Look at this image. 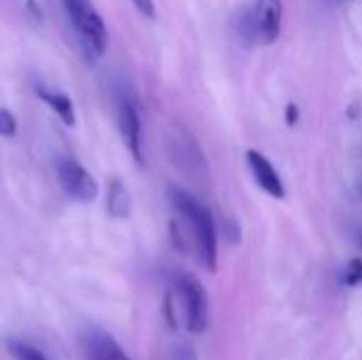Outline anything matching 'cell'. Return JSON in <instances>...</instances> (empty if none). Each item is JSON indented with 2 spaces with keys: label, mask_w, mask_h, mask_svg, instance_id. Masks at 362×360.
Segmentation results:
<instances>
[{
  "label": "cell",
  "mask_w": 362,
  "mask_h": 360,
  "mask_svg": "<svg viewBox=\"0 0 362 360\" xmlns=\"http://www.w3.org/2000/svg\"><path fill=\"white\" fill-rule=\"evenodd\" d=\"M337 4H344V2H352V0H335Z\"/></svg>",
  "instance_id": "18"
},
{
  "label": "cell",
  "mask_w": 362,
  "mask_h": 360,
  "mask_svg": "<svg viewBox=\"0 0 362 360\" xmlns=\"http://www.w3.org/2000/svg\"><path fill=\"white\" fill-rule=\"evenodd\" d=\"M168 197L178 214V221L170 223V233L174 246L182 252L193 246L199 263L208 272H216L218 265V238L216 225L210 210L189 191L180 187H170Z\"/></svg>",
  "instance_id": "1"
},
{
  "label": "cell",
  "mask_w": 362,
  "mask_h": 360,
  "mask_svg": "<svg viewBox=\"0 0 362 360\" xmlns=\"http://www.w3.org/2000/svg\"><path fill=\"white\" fill-rule=\"evenodd\" d=\"M358 244H361V246H362V229H361V231H358Z\"/></svg>",
  "instance_id": "17"
},
{
  "label": "cell",
  "mask_w": 362,
  "mask_h": 360,
  "mask_svg": "<svg viewBox=\"0 0 362 360\" xmlns=\"http://www.w3.org/2000/svg\"><path fill=\"white\" fill-rule=\"evenodd\" d=\"M282 0H255L235 17V34L244 45H274L282 34Z\"/></svg>",
  "instance_id": "2"
},
{
  "label": "cell",
  "mask_w": 362,
  "mask_h": 360,
  "mask_svg": "<svg viewBox=\"0 0 362 360\" xmlns=\"http://www.w3.org/2000/svg\"><path fill=\"white\" fill-rule=\"evenodd\" d=\"M117 125L119 134L123 138V144L127 146L129 155L138 166L144 168V153H142V121L138 104L132 98H121L117 104Z\"/></svg>",
  "instance_id": "6"
},
{
  "label": "cell",
  "mask_w": 362,
  "mask_h": 360,
  "mask_svg": "<svg viewBox=\"0 0 362 360\" xmlns=\"http://www.w3.org/2000/svg\"><path fill=\"white\" fill-rule=\"evenodd\" d=\"M6 350L13 356V360H47V356L38 348H34L21 339H6Z\"/></svg>",
  "instance_id": "12"
},
{
  "label": "cell",
  "mask_w": 362,
  "mask_h": 360,
  "mask_svg": "<svg viewBox=\"0 0 362 360\" xmlns=\"http://www.w3.org/2000/svg\"><path fill=\"white\" fill-rule=\"evenodd\" d=\"M36 95L62 119L64 125L72 127L76 123V112H74V104L70 95H66L64 91H53L49 87H36Z\"/></svg>",
  "instance_id": "11"
},
{
  "label": "cell",
  "mask_w": 362,
  "mask_h": 360,
  "mask_svg": "<svg viewBox=\"0 0 362 360\" xmlns=\"http://www.w3.org/2000/svg\"><path fill=\"white\" fill-rule=\"evenodd\" d=\"M62 4L76 36L85 45V49L91 55L102 57L108 49V28L104 23V17L93 6V2L91 0H62Z\"/></svg>",
  "instance_id": "3"
},
{
  "label": "cell",
  "mask_w": 362,
  "mask_h": 360,
  "mask_svg": "<svg viewBox=\"0 0 362 360\" xmlns=\"http://www.w3.org/2000/svg\"><path fill=\"white\" fill-rule=\"evenodd\" d=\"M83 354L87 360H132L108 331L98 329V327L85 331Z\"/></svg>",
  "instance_id": "9"
},
{
  "label": "cell",
  "mask_w": 362,
  "mask_h": 360,
  "mask_svg": "<svg viewBox=\"0 0 362 360\" xmlns=\"http://www.w3.org/2000/svg\"><path fill=\"white\" fill-rule=\"evenodd\" d=\"M132 206H134V202H132V193H129L127 185L121 178L112 176L108 180V189H106V210H108V214L112 219H117V221L127 219L132 214Z\"/></svg>",
  "instance_id": "10"
},
{
  "label": "cell",
  "mask_w": 362,
  "mask_h": 360,
  "mask_svg": "<svg viewBox=\"0 0 362 360\" xmlns=\"http://www.w3.org/2000/svg\"><path fill=\"white\" fill-rule=\"evenodd\" d=\"M129 2L136 6V11H138L142 17L155 19V2H153V0H129Z\"/></svg>",
  "instance_id": "15"
},
{
  "label": "cell",
  "mask_w": 362,
  "mask_h": 360,
  "mask_svg": "<svg viewBox=\"0 0 362 360\" xmlns=\"http://www.w3.org/2000/svg\"><path fill=\"white\" fill-rule=\"evenodd\" d=\"M341 282L346 286H361L362 284V259H352L344 272Z\"/></svg>",
  "instance_id": "14"
},
{
  "label": "cell",
  "mask_w": 362,
  "mask_h": 360,
  "mask_svg": "<svg viewBox=\"0 0 362 360\" xmlns=\"http://www.w3.org/2000/svg\"><path fill=\"white\" fill-rule=\"evenodd\" d=\"M246 163L252 172V178L255 182L272 197L276 199H282L286 195V189H284V182L278 174V170L274 168V163L259 151H246Z\"/></svg>",
  "instance_id": "8"
},
{
  "label": "cell",
  "mask_w": 362,
  "mask_h": 360,
  "mask_svg": "<svg viewBox=\"0 0 362 360\" xmlns=\"http://www.w3.org/2000/svg\"><path fill=\"white\" fill-rule=\"evenodd\" d=\"M174 291L180 297L185 325L189 333H195V335L204 333L210 320V303H208V293L204 284L189 274H180L174 280Z\"/></svg>",
  "instance_id": "4"
},
{
  "label": "cell",
  "mask_w": 362,
  "mask_h": 360,
  "mask_svg": "<svg viewBox=\"0 0 362 360\" xmlns=\"http://www.w3.org/2000/svg\"><path fill=\"white\" fill-rule=\"evenodd\" d=\"M17 134V117L8 108H0V138H15Z\"/></svg>",
  "instance_id": "13"
},
{
  "label": "cell",
  "mask_w": 362,
  "mask_h": 360,
  "mask_svg": "<svg viewBox=\"0 0 362 360\" xmlns=\"http://www.w3.org/2000/svg\"><path fill=\"white\" fill-rule=\"evenodd\" d=\"M170 157L180 170L189 174H204L208 170L202 149L187 132H176L170 136Z\"/></svg>",
  "instance_id": "7"
},
{
  "label": "cell",
  "mask_w": 362,
  "mask_h": 360,
  "mask_svg": "<svg viewBox=\"0 0 362 360\" xmlns=\"http://www.w3.org/2000/svg\"><path fill=\"white\" fill-rule=\"evenodd\" d=\"M284 119H286V125H288V127H295V125H297V121H299V106H297L295 102H288V104H286Z\"/></svg>",
  "instance_id": "16"
},
{
  "label": "cell",
  "mask_w": 362,
  "mask_h": 360,
  "mask_svg": "<svg viewBox=\"0 0 362 360\" xmlns=\"http://www.w3.org/2000/svg\"><path fill=\"white\" fill-rule=\"evenodd\" d=\"M57 172V180L62 191L76 204H91L95 202L100 187L95 182V178L89 174V170L78 163L72 157H62L55 166Z\"/></svg>",
  "instance_id": "5"
}]
</instances>
